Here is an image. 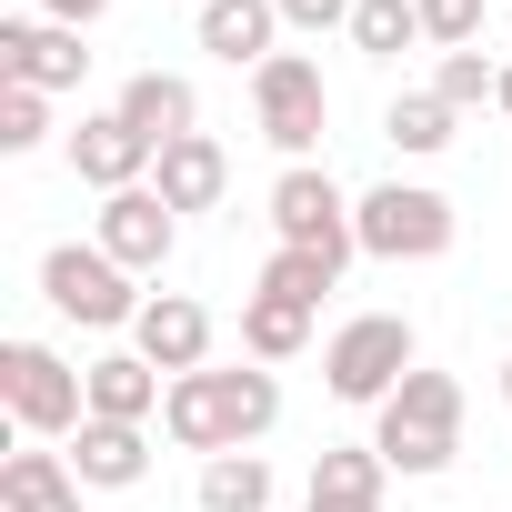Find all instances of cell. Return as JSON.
Wrapping results in <instances>:
<instances>
[{"label": "cell", "instance_id": "1", "mask_svg": "<svg viewBox=\"0 0 512 512\" xmlns=\"http://www.w3.org/2000/svg\"><path fill=\"white\" fill-rule=\"evenodd\" d=\"M282 422V382H272V362H241V372H181L171 382V402H161V432L181 442V452H251Z\"/></svg>", "mask_w": 512, "mask_h": 512}, {"label": "cell", "instance_id": "2", "mask_svg": "<svg viewBox=\"0 0 512 512\" xmlns=\"http://www.w3.org/2000/svg\"><path fill=\"white\" fill-rule=\"evenodd\" d=\"M412 372H422V342H412V322H402V312H352V322L322 342V382H332V402L382 412Z\"/></svg>", "mask_w": 512, "mask_h": 512}, {"label": "cell", "instance_id": "3", "mask_svg": "<svg viewBox=\"0 0 512 512\" xmlns=\"http://www.w3.org/2000/svg\"><path fill=\"white\" fill-rule=\"evenodd\" d=\"M352 231H362L372 262H442L452 231H462V211H452L432 181H382V191L352 201Z\"/></svg>", "mask_w": 512, "mask_h": 512}, {"label": "cell", "instance_id": "4", "mask_svg": "<svg viewBox=\"0 0 512 512\" xmlns=\"http://www.w3.org/2000/svg\"><path fill=\"white\" fill-rule=\"evenodd\" d=\"M41 292H51V312L81 322V332H131L141 302H151V292H131V272L111 262L101 241H51V251H41Z\"/></svg>", "mask_w": 512, "mask_h": 512}, {"label": "cell", "instance_id": "5", "mask_svg": "<svg viewBox=\"0 0 512 512\" xmlns=\"http://www.w3.org/2000/svg\"><path fill=\"white\" fill-rule=\"evenodd\" d=\"M0 402H11V432H31V442H71L91 422V382L51 342H11L0 352Z\"/></svg>", "mask_w": 512, "mask_h": 512}, {"label": "cell", "instance_id": "6", "mask_svg": "<svg viewBox=\"0 0 512 512\" xmlns=\"http://www.w3.org/2000/svg\"><path fill=\"white\" fill-rule=\"evenodd\" d=\"M251 121H262V141L282 161H312L322 131H332V91H322V61L302 51H272L262 71H251Z\"/></svg>", "mask_w": 512, "mask_h": 512}, {"label": "cell", "instance_id": "7", "mask_svg": "<svg viewBox=\"0 0 512 512\" xmlns=\"http://www.w3.org/2000/svg\"><path fill=\"white\" fill-rule=\"evenodd\" d=\"M272 231H282V251H322V262H342V272H352V251H362L352 191H342L322 161H282V181H272Z\"/></svg>", "mask_w": 512, "mask_h": 512}, {"label": "cell", "instance_id": "8", "mask_svg": "<svg viewBox=\"0 0 512 512\" xmlns=\"http://www.w3.org/2000/svg\"><path fill=\"white\" fill-rule=\"evenodd\" d=\"M91 241L111 251V262H121L131 282H141V272H161L171 251H181V211H171V201H161V191L141 181V191H111V201H101V221H91Z\"/></svg>", "mask_w": 512, "mask_h": 512}, {"label": "cell", "instance_id": "9", "mask_svg": "<svg viewBox=\"0 0 512 512\" xmlns=\"http://www.w3.org/2000/svg\"><path fill=\"white\" fill-rule=\"evenodd\" d=\"M131 352H141L161 382L211 372V312H201L191 292H151V302H141V322H131Z\"/></svg>", "mask_w": 512, "mask_h": 512}, {"label": "cell", "instance_id": "10", "mask_svg": "<svg viewBox=\"0 0 512 512\" xmlns=\"http://www.w3.org/2000/svg\"><path fill=\"white\" fill-rule=\"evenodd\" d=\"M61 151H71V171H81L101 201H111V191H141V181H151V161H161V151H151L121 111H81V131H71Z\"/></svg>", "mask_w": 512, "mask_h": 512}, {"label": "cell", "instance_id": "11", "mask_svg": "<svg viewBox=\"0 0 512 512\" xmlns=\"http://www.w3.org/2000/svg\"><path fill=\"white\" fill-rule=\"evenodd\" d=\"M81 71H91L81 31H61V21H0V81H31V91H81Z\"/></svg>", "mask_w": 512, "mask_h": 512}, {"label": "cell", "instance_id": "12", "mask_svg": "<svg viewBox=\"0 0 512 512\" xmlns=\"http://www.w3.org/2000/svg\"><path fill=\"white\" fill-rule=\"evenodd\" d=\"M382 492H392V462L372 442H322L312 482H302V512H382Z\"/></svg>", "mask_w": 512, "mask_h": 512}, {"label": "cell", "instance_id": "13", "mask_svg": "<svg viewBox=\"0 0 512 512\" xmlns=\"http://www.w3.org/2000/svg\"><path fill=\"white\" fill-rule=\"evenodd\" d=\"M111 111H121V121H131V131L151 141V151H171L181 131H201V91H191L181 71H131Z\"/></svg>", "mask_w": 512, "mask_h": 512}, {"label": "cell", "instance_id": "14", "mask_svg": "<svg viewBox=\"0 0 512 512\" xmlns=\"http://www.w3.org/2000/svg\"><path fill=\"white\" fill-rule=\"evenodd\" d=\"M272 41H282V0H211L201 11V51L221 71H262Z\"/></svg>", "mask_w": 512, "mask_h": 512}, {"label": "cell", "instance_id": "15", "mask_svg": "<svg viewBox=\"0 0 512 512\" xmlns=\"http://www.w3.org/2000/svg\"><path fill=\"white\" fill-rule=\"evenodd\" d=\"M151 191H161L171 211H211V201L231 191V151H221L211 131H181V141L151 161Z\"/></svg>", "mask_w": 512, "mask_h": 512}, {"label": "cell", "instance_id": "16", "mask_svg": "<svg viewBox=\"0 0 512 512\" xmlns=\"http://www.w3.org/2000/svg\"><path fill=\"white\" fill-rule=\"evenodd\" d=\"M71 472H81V492H131L151 472V432L141 422H81L71 432Z\"/></svg>", "mask_w": 512, "mask_h": 512}, {"label": "cell", "instance_id": "17", "mask_svg": "<svg viewBox=\"0 0 512 512\" xmlns=\"http://www.w3.org/2000/svg\"><path fill=\"white\" fill-rule=\"evenodd\" d=\"M81 382H91V422H151L171 402V382L141 352H101V362H81Z\"/></svg>", "mask_w": 512, "mask_h": 512}, {"label": "cell", "instance_id": "18", "mask_svg": "<svg viewBox=\"0 0 512 512\" xmlns=\"http://www.w3.org/2000/svg\"><path fill=\"white\" fill-rule=\"evenodd\" d=\"M0 512H81V472H71V452L21 442L11 462H0Z\"/></svg>", "mask_w": 512, "mask_h": 512}, {"label": "cell", "instance_id": "19", "mask_svg": "<svg viewBox=\"0 0 512 512\" xmlns=\"http://www.w3.org/2000/svg\"><path fill=\"white\" fill-rule=\"evenodd\" d=\"M382 432H432V442H462V382L452 372H412L382 412H372Z\"/></svg>", "mask_w": 512, "mask_h": 512}, {"label": "cell", "instance_id": "20", "mask_svg": "<svg viewBox=\"0 0 512 512\" xmlns=\"http://www.w3.org/2000/svg\"><path fill=\"white\" fill-rule=\"evenodd\" d=\"M201 512H272V462L262 452H211L201 462Z\"/></svg>", "mask_w": 512, "mask_h": 512}, {"label": "cell", "instance_id": "21", "mask_svg": "<svg viewBox=\"0 0 512 512\" xmlns=\"http://www.w3.org/2000/svg\"><path fill=\"white\" fill-rule=\"evenodd\" d=\"M302 342H312V312H302V302H272V292L241 302V352H251V362H292Z\"/></svg>", "mask_w": 512, "mask_h": 512}, {"label": "cell", "instance_id": "22", "mask_svg": "<svg viewBox=\"0 0 512 512\" xmlns=\"http://www.w3.org/2000/svg\"><path fill=\"white\" fill-rule=\"evenodd\" d=\"M382 141L412 151V161H432V151L452 141V101H442V91H402V101L382 111Z\"/></svg>", "mask_w": 512, "mask_h": 512}, {"label": "cell", "instance_id": "23", "mask_svg": "<svg viewBox=\"0 0 512 512\" xmlns=\"http://www.w3.org/2000/svg\"><path fill=\"white\" fill-rule=\"evenodd\" d=\"M352 51H372V61L422 51V0H362L352 11Z\"/></svg>", "mask_w": 512, "mask_h": 512}, {"label": "cell", "instance_id": "24", "mask_svg": "<svg viewBox=\"0 0 512 512\" xmlns=\"http://www.w3.org/2000/svg\"><path fill=\"white\" fill-rule=\"evenodd\" d=\"M262 292L322 312V292H342V262H322V251H272V262H262Z\"/></svg>", "mask_w": 512, "mask_h": 512}, {"label": "cell", "instance_id": "25", "mask_svg": "<svg viewBox=\"0 0 512 512\" xmlns=\"http://www.w3.org/2000/svg\"><path fill=\"white\" fill-rule=\"evenodd\" d=\"M51 141V91H31V81H0V151H41Z\"/></svg>", "mask_w": 512, "mask_h": 512}, {"label": "cell", "instance_id": "26", "mask_svg": "<svg viewBox=\"0 0 512 512\" xmlns=\"http://www.w3.org/2000/svg\"><path fill=\"white\" fill-rule=\"evenodd\" d=\"M372 452H382L402 482H432V472H452V452H462V442H432V432H382V422H372Z\"/></svg>", "mask_w": 512, "mask_h": 512}, {"label": "cell", "instance_id": "27", "mask_svg": "<svg viewBox=\"0 0 512 512\" xmlns=\"http://www.w3.org/2000/svg\"><path fill=\"white\" fill-rule=\"evenodd\" d=\"M432 91H442L452 111H472V101H492V91H502V61H482V51H442Z\"/></svg>", "mask_w": 512, "mask_h": 512}, {"label": "cell", "instance_id": "28", "mask_svg": "<svg viewBox=\"0 0 512 512\" xmlns=\"http://www.w3.org/2000/svg\"><path fill=\"white\" fill-rule=\"evenodd\" d=\"M422 41L432 51H482V0H422Z\"/></svg>", "mask_w": 512, "mask_h": 512}, {"label": "cell", "instance_id": "29", "mask_svg": "<svg viewBox=\"0 0 512 512\" xmlns=\"http://www.w3.org/2000/svg\"><path fill=\"white\" fill-rule=\"evenodd\" d=\"M362 0H282V31H352Z\"/></svg>", "mask_w": 512, "mask_h": 512}, {"label": "cell", "instance_id": "30", "mask_svg": "<svg viewBox=\"0 0 512 512\" xmlns=\"http://www.w3.org/2000/svg\"><path fill=\"white\" fill-rule=\"evenodd\" d=\"M31 11H41V21H61V31H91L111 0H31Z\"/></svg>", "mask_w": 512, "mask_h": 512}, {"label": "cell", "instance_id": "31", "mask_svg": "<svg viewBox=\"0 0 512 512\" xmlns=\"http://www.w3.org/2000/svg\"><path fill=\"white\" fill-rule=\"evenodd\" d=\"M492 111H502V121H512V61H502V91H492Z\"/></svg>", "mask_w": 512, "mask_h": 512}, {"label": "cell", "instance_id": "32", "mask_svg": "<svg viewBox=\"0 0 512 512\" xmlns=\"http://www.w3.org/2000/svg\"><path fill=\"white\" fill-rule=\"evenodd\" d=\"M502 402H512V352H502Z\"/></svg>", "mask_w": 512, "mask_h": 512}, {"label": "cell", "instance_id": "33", "mask_svg": "<svg viewBox=\"0 0 512 512\" xmlns=\"http://www.w3.org/2000/svg\"><path fill=\"white\" fill-rule=\"evenodd\" d=\"M191 11H211V0H191Z\"/></svg>", "mask_w": 512, "mask_h": 512}]
</instances>
